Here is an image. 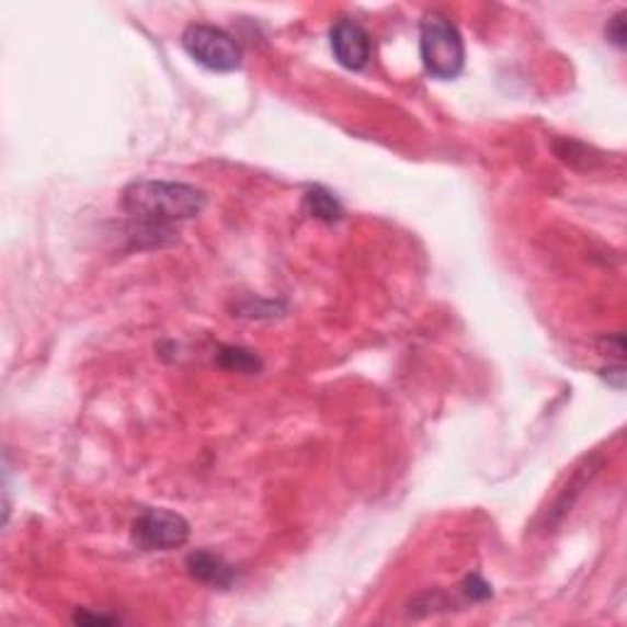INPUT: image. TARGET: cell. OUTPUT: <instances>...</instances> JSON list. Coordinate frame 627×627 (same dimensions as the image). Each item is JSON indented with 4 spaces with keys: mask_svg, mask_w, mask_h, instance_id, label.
Here are the masks:
<instances>
[{
    "mask_svg": "<svg viewBox=\"0 0 627 627\" xmlns=\"http://www.w3.org/2000/svg\"><path fill=\"white\" fill-rule=\"evenodd\" d=\"M420 49L424 67L434 79L448 81L456 79L464 71L466 65L464 39L448 18L432 13L422 20Z\"/></svg>",
    "mask_w": 627,
    "mask_h": 627,
    "instance_id": "obj_2",
    "label": "cell"
},
{
    "mask_svg": "<svg viewBox=\"0 0 627 627\" xmlns=\"http://www.w3.org/2000/svg\"><path fill=\"white\" fill-rule=\"evenodd\" d=\"M305 208L309 216L319 218L323 224H337L343 218V206L337 194L323 190V186H314V190L305 194Z\"/></svg>",
    "mask_w": 627,
    "mask_h": 627,
    "instance_id": "obj_7",
    "label": "cell"
},
{
    "mask_svg": "<svg viewBox=\"0 0 627 627\" xmlns=\"http://www.w3.org/2000/svg\"><path fill=\"white\" fill-rule=\"evenodd\" d=\"M135 545L145 551H172L190 542V522L172 510H145L133 522Z\"/></svg>",
    "mask_w": 627,
    "mask_h": 627,
    "instance_id": "obj_4",
    "label": "cell"
},
{
    "mask_svg": "<svg viewBox=\"0 0 627 627\" xmlns=\"http://www.w3.org/2000/svg\"><path fill=\"white\" fill-rule=\"evenodd\" d=\"M331 49L333 55H337L339 65L351 71H361L368 67L373 55L371 35L365 33L358 23H353V20H339V23L331 27Z\"/></svg>",
    "mask_w": 627,
    "mask_h": 627,
    "instance_id": "obj_5",
    "label": "cell"
},
{
    "mask_svg": "<svg viewBox=\"0 0 627 627\" xmlns=\"http://www.w3.org/2000/svg\"><path fill=\"white\" fill-rule=\"evenodd\" d=\"M206 194L192 184L140 180L125 186L123 208L138 221L145 236L160 243V236H174L172 224L186 221L204 212Z\"/></svg>",
    "mask_w": 627,
    "mask_h": 627,
    "instance_id": "obj_1",
    "label": "cell"
},
{
    "mask_svg": "<svg viewBox=\"0 0 627 627\" xmlns=\"http://www.w3.org/2000/svg\"><path fill=\"white\" fill-rule=\"evenodd\" d=\"M186 569H190V573L196 581L208 583V586H216V589H231L238 581V571L231 567V563L208 549H198L190 554V559H186Z\"/></svg>",
    "mask_w": 627,
    "mask_h": 627,
    "instance_id": "obj_6",
    "label": "cell"
},
{
    "mask_svg": "<svg viewBox=\"0 0 627 627\" xmlns=\"http://www.w3.org/2000/svg\"><path fill=\"white\" fill-rule=\"evenodd\" d=\"M182 45L198 65L212 71H236L243 65V52L238 42L214 25H190L182 35Z\"/></svg>",
    "mask_w": 627,
    "mask_h": 627,
    "instance_id": "obj_3",
    "label": "cell"
},
{
    "mask_svg": "<svg viewBox=\"0 0 627 627\" xmlns=\"http://www.w3.org/2000/svg\"><path fill=\"white\" fill-rule=\"evenodd\" d=\"M605 35L613 42L615 47H625L627 39V30H625V13H618L613 20H608V27H605Z\"/></svg>",
    "mask_w": 627,
    "mask_h": 627,
    "instance_id": "obj_10",
    "label": "cell"
},
{
    "mask_svg": "<svg viewBox=\"0 0 627 627\" xmlns=\"http://www.w3.org/2000/svg\"><path fill=\"white\" fill-rule=\"evenodd\" d=\"M464 593L468 595L470 603H480V601L493 598V589H490L488 583L480 577H468L464 581Z\"/></svg>",
    "mask_w": 627,
    "mask_h": 627,
    "instance_id": "obj_9",
    "label": "cell"
},
{
    "mask_svg": "<svg viewBox=\"0 0 627 627\" xmlns=\"http://www.w3.org/2000/svg\"><path fill=\"white\" fill-rule=\"evenodd\" d=\"M218 361H221L224 368H231L238 373H255L260 368V361L255 355L243 349H224L221 355H218Z\"/></svg>",
    "mask_w": 627,
    "mask_h": 627,
    "instance_id": "obj_8",
    "label": "cell"
}]
</instances>
